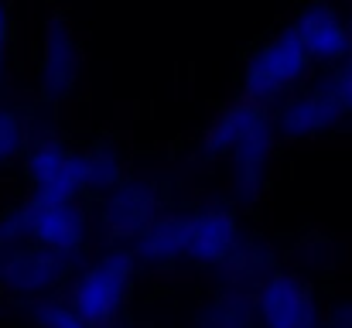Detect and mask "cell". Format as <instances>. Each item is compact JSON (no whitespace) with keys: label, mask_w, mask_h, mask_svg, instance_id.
<instances>
[{"label":"cell","mask_w":352,"mask_h":328,"mask_svg":"<svg viewBox=\"0 0 352 328\" xmlns=\"http://www.w3.org/2000/svg\"><path fill=\"white\" fill-rule=\"evenodd\" d=\"M86 212L76 202H45L31 199L10 212L0 216V243L3 246H21L31 243L38 250H48L62 260L82 250L86 243Z\"/></svg>","instance_id":"cell-4"},{"label":"cell","mask_w":352,"mask_h":328,"mask_svg":"<svg viewBox=\"0 0 352 328\" xmlns=\"http://www.w3.org/2000/svg\"><path fill=\"white\" fill-rule=\"evenodd\" d=\"M24 147V120L10 107H0V164Z\"/></svg>","instance_id":"cell-15"},{"label":"cell","mask_w":352,"mask_h":328,"mask_svg":"<svg viewBox=\"0 0 352 328\" xmlns=\"http://www.w3.org/2000/svg\"><path fill=\"white\" fill-rule=\"evenodd\" d=\"M31 315H34V322L41 328H93L89 322H82L65 301H52V298L38 301L31 308Z\"/></svg>","instance_id":"cell-14"},{"label":"cell","mask_w":352,"mask_h":328,"mask_svg":"<svg viewBox=\"0 0 352 328\" xmlns=\"http://www.w3.org/2000/svg\"><path fill=\"white\" fill-rule=\"evenodd\" d=\"M329 89L339 100V107L346 109V113H352V52L336 65V72L329 79Z\"/></svg>","instance_id":"cell-16"},{"label":"cell","mask_w":352,"mask_h":328,"mask_svg":"<svg viewBox=\"0 0 352 328\" xmlns=\"http://www.w3.org/2000/svg\"><path fill=\"white\" fill-rule=\"evenodd\" d=\"M253 311L246 305V298L239 294H223V298H212L202 315H199V328H250L253 325Z\"/></svg>","instance_id":"cell-13"},{"label":"cell","mask_w":352,"mask_h":328,"mask_svg":"<svg viewBox=\"0 0 352 328\" xmlns=\"http://www.w3.org/2000/svg\"><path fill=\"white\" fill-rule=\"evenodd\" d=\"M34 199L76 202L82 192H110L120 182V161L113 151H72L58 140H38L24 157Z\"/></svg>","instance_id":"cell-2"},{"label":"cell","mask_w":352,"mask_h":328,"mask_svg":"<svg viewBox=\"0 0 352 328\" xmlns=\"http://www.w3.org/2000/svg\"><path fill=\"white\" fill-rule=\"evenodd\" d=\"M349 24H352V17H349Z\"/></svg>","instance_id":"cell-19"},{"label":"cell","mask_w":352,"mask_h":328,"mask_svg":"<svg viewBox=\"0 0 352 328\" xmlns=\"http://www.w3.org/2000/svg\"><path fill=\"white\" fill-rule=\"evenodd\" d=\"M253 308L263 328H322L315 294L294 274H270L260 284Z\"/></svg>","instance_id":"cell-7"},{"label":"cell","mask_w":352,"mask_h":328,"mask_svg":"<svg viewBox=\"0 0 352 328\" xmlns=\"http://www.w3.org/2000/svg\"><path fill=\"white\" fill-rule=\"evenodd\" d=\"M270 147H274L270 113L253 100H239L233 107H226L206 130V151L233 157L236 195L246 202L256 199L263 182H267Z\"/></svg>","instance_id":"cell-3"},{"label":"cell","mask_w":352,"mask_h":328,"mask_svg":"<svg viewBox=\"0 0 352 328\" xmlns=\"http://www.w3.org/2000/svg\"><path fill=\"white\" fill-rule=\"evenodd\" d=\"M157 219V192L151 182H117L103 199V226L113 236H137Z\"/></svg>","instance_id":"cell-10"},{"label":"cell","mask_w":352,"mask_h":328,"mask_svg":"<svg viewBox=\"0 0 352 328\" xmlns=\"http://www.w3.org/2000/svg\"><path fill=\"white\" fill-rule=\"evenodd\" d=\"M308 65H311V55L305 52L301 38H298L291 28H284L280 34H274L270 41H263V45L250 55V62H246V69H243L246 96H250L253 103L277 100V96L291 93V89L305 79Z\"/></svg>","instance_id":"cell-6"},{"label":"cell","mask_w":352,"mask_h":328,"mask_svg":"<svg viewBox=\"0 0 352 328\" xmlns=\"http://www.w3.org/2000/svg\"><path fill=\"white\" fill-rule=\"evenodd\" d=\"M329 328H352V301H342L339 308H332Z\"/></svg>","instance_id":"cell-18"},{"label":"cell","mask_w":352,"mask_h":328,"mask_svg":"<svg viewBox=\"0 0 352 328\" xmlns=\"http://www.w3.org/2000/svg\"><path fill=\"white\" fill-rule=\"evenodd\" d=\"M7 58H10V7L0 3V76L7 69Z\"/></svg>","instance_id":"cell-17"},{"label":"cell","mask_w":352,"mask_h":328,"mask_svg":"<svg viewBox=\"0 0 352 328\" xmlns=\"http://www.w3.org/2000/svg\"><path fill=\"white\" fill-rule=\"evenodd\" d=\"M243 250L239 222L233 209L206 206L192 212L157 216L137 239V253L151 263L192 260V263H223Z\"/></svg>","instance_id":"cell-1"},{"label":"cell","mask_w":352,"mask_h":328,"mask_svg":"<svg viewBox=\"0 0 352 328\" xmlns=\"http://www.w3.org/2000/svg\"><path fill=\"white\" fill-rule=\"evenodd\" d=\"M79 41L62 17H48L45 24V45H41V93L48 100H62L72 93L79 79Z\"/></svg>","instance_id":"cell-9"},{"label":"cell","mask_w":352,"mask_h":328,"mask_svg":"<svg viewBox=\"0 0 352 328\" xmlns=\"http://www.w3.org/2000/svg\"><path fill=\"white\" fill-rule=\"evenodd\" d=\"M346 109L339 107V100L332 96L329 86L318 89H305L291 100H284V107L277 109V130L287 137H311L325 127H332Z\"/></svg>","instance_id":"cell-12"},{"label":"cell","mask_w":352,"mask_h":328,"mask_svg":"<svg viewBox=\"0 0 352 328\" xmlns=\"http://www.w3.org/2000/svg\"><path fill=\"white\" fill-rule=\"evenodd\" d=\"M130 287H133V253L110 250V253L96 256L76 277L72 294H69V308L93 328L107 325L117 318Z\"/></svg>","instance_id":"cell-5"},{"label":"cell","mask_w":352,"mask_h":328,"mask_svg":"<svg viewBox=\"0 0 352 328\" xmlns=\"http://www.w3.org/2000/svg\"><path fill=\"white\" fill-rule=\"evenodd\" d=\"M291 31L301 38L311 62H336L339 65L352 52V24L336 7H325V3L305 7L294 17Z\"/></svg>","instance_id":"cell-8"},{"label":"cell","mask_w":352,"mask_h":328,"mask_svg":"<svg viewBox=\"0 0 352 328\" xmlns=\"http://www.w3.org/2000/svg\"><path fill=\"white\" fill-rule=\"evenodd\" d=\"M65 270V260L48 253V250H38V246H14L3 263H0V281L14 291V294H45L58 284Z\"/></svg>","instance_id":"cell-11"}]
</instances>
